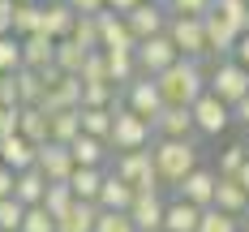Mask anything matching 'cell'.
Segmentation results:
<instances>
[{
  "label": "cell",
  "instance_id": "18",
  "mask_svg": "<svg viewBox=\"0 0 249 232\" xmlns=\"http://www.w3.org/2000/svg\"><path fill=\"white\" fill-rule=\"evenodd\" d=\"M56 65V39L52 35H26L22 39V69H35V73H48Z\"/></svg>",
  "mask_w": 249,
  "mask_h": 232
},
{
  "label": "cell",
  "instance_id": "42",
  "mask_svg": "<svg viewBox=\"0 0 249 232\" xmlns=\"http://www.w3.org/2000/svg\"><path fill=\"white\" fill-rule=\"evenodd\" d=\"M99 82H112V73H107L103 52H90V56H86V65H82V86H99Z\"/></svg>",
  "mask_w": 249,
  "mask_h": 232
},
{
  "label": "cell",
  "instance_id": "46",
  "mask_svg": "<svg viewBox=\"0 0 249 232\" xmlns=\"http://www.w3.org/2000/svg\"><path fill=\"white\" fill-rule=\"evenodd\" d=\"M0 107H22V99H18V77L13 73H0Z\"/></svg>",
  "mask_w": 249,
  "mask_h": 232
},
{
  "label": "cell",
  "instance_id": "17",
  "mask_svg": "<svg viewBox=\"0 0 249 232\" xmlns=\"http://www.w3.org/2000/svg\"><path fill=\"white\" fill-rule=\"evenodd\" d=\"M163 215H168L163 194H138L133 206H129V219L138 224V232H163Z\"/></svg>",
  "mask_w": 249,
  "mask_h": 232
},
{
  "label": "cell",
  "instance_id": "26",
  "mask_svg": "<svg viewBox=\"0 0 249 232\" xmlns=\"http://www.w3.org/2000/svg\"><path fill=\"white\" fill-rule=\"evenodd\" d=\"M103 177H107V168H73V177H69L73 198H77V202H99Z\"/></svg>",
  "mask_w": 249,
  "mask_h": 232
},
{
  "label": "cell",
  "instance_id": "8",
  "mask_svg": "<svg viewBox=\"0 0 249 232\" xmlns=\"http://www.w3.org/2000/svg\"><path fill=\"white\" fill-rule=\"evenodd\" d=\"M39 107H48V112L82 107V77H69V73H60V69L52 65L48 73H43V103H39Z\"/></svg>",
  "mask_w": 249,
  "mask_h": 232
},
{
  "label": "cell",
  "instance_id": "12",
  "mask_svg": "<svg viewBox=\"0 0 249 232\" xmlns=\"http://www.w3.org/2000/svg\"><path fill=\"white\" fill-rule=\"evenodd\" d=\"M35 168H39L52 185H65V180L73 177L77 163H73V151H69L65 142H43V146H39V159H35Z\"/></svg>",
  "mask_w": 249,
  "mask_h": 232
},
{
  "label": "cell",
  "instance_id": "53",
  "mask_svg": "<svg viewBox=\"0 0 249 232\" xmlns=\"http://www.w3.org/2000/svg\"><path fill=\"white\" fill-rule=\"evenodd\" d=\"M138 4H142V0H107V9H112V13H133V9H138Z\"/></svg>",
  "mask_w": 249,
  "mask_h": 232
},
{
  "label": "cell",
  "instance_id": "52",
  "mask_svg": "<svg viewBox=\"0 0 249 232\" xmlns=\"http://www.w3.org/2000/svg\"><path fill=\"white\" fill-rule=\"evenodd\" d=\"M232 60H241V65L249 69V30L241 35V39H236V52H232Z\"/></svg>",
  "mask_w": 249,
  "mask_h": 232
},
{
  "label": "cell",
  "instance_id": "13",
  "mask_svg": "<svg viewBox=\"0 0 249 232\" xmlns=\"http://www.w3.org/2000/svg\"><path fill=\"white\" fill-rule=\"evenodd\" d=\"M99 52H138V39L121 13L103 9L99 13Z\"/></svg>",
  "mask_w": 249,
  "mask_h": 232
},
{
  "label": "cell",
  "instance_id": "5",
  "mask_svg": "<svg viewBox=\"0 0 249 232\" xmlns=\"http://www.w3.org/2000/svg\"><path fill=\"white\" fill-rule=\"evenodd\" d=\"M112 151H146L150 142H155V129H150L146 116H138V112H129L124 103H116V116H112Z\"/></svg>",
  "mask_w": 249,
  "mask_h": 232
},
{
  "label": "cell",
  "instance_id": "33",
  "mask_svg": "<svg viewBox=\"0 0 249 232\" xmlns=\"http://www.w3.org/2000/svg\"><path fill=\"white\" fill-rule=\"evenodd\" d=\"M112 116H116V107H82V133L112 138Z\"/></svg>",
  "mask_w": 249,
  "mask_h": 232
},
{
  "label": "cell",
  "instance_id": "48",
  "mask_svg": "<svg viewBox=\"0 0 249 232\" xmlns=\"http://www.w3.org/2000/svg\"><path fill=\"white\" fill-rule=\"evenodd\" d=\"M13 4L18 0H0V35H13Z\"/></svg>",
  "mask_w": 249,
  "mask_h": 232
},
{
  "label": "cell",
  "instance_id": "22",
  "mask_svg": "<svg viewBox=\"0 0 249 232\" xmlns=\"http://www.w3.org/2000/svg\"><path fill=\"white\" fill-rule=\"evenodd\" d=\"M73 26H77V13L69 9V0H43V35L69 39Z\"/></svg>",
  "mask_w": 249,
  "mask_h": 232
},
{
  "label": "cell",
  "instance_id": "15",
  "mask_svg": "<svg viewBox=\"0 0 249 232\" xmlns=\"http://www.w3.org/2000/svg\"><path fill=\"white\" fill-rule=\"evenodd\" d=\"M150 129H155V138H198L194 112L180 107V103H163V112L150 121Z\"/></svg>",
  "mask_w": 249,
  "mask_h": 232
},
{
  "label": "cell",
  "instance_id": "4",
  "mask_svg": "<svg viewBox=\"0 0 249 232\" xmlns=\"http://www.w3.org/2000/svg\"><path fill=\"white\" fill-rule=\"evenodd\" d=\"M206 90H211V95H219L224 103H232V107H236L241 99H249V69L241 65V60L224 56V60H215V65H211Z\"/></svg>",
  "mask_w": 249,
  "mask_h": 232
},
{
  "label": "cell",
  "instance_id": "44",
  "mask_svg": "<svg viewBox=\"0 0 249 232\" xmlns=\"http://www.w3.org/2000/svg\"><path fill=\"white\" fill-rule=\"evenodd\" d=\"M22 232H56V219H52V211H48V206H26Z\"/></svg>",
  "mask_w": 249,
  "mask_h": 232
},
{
  "label": "cell",
  "instance_id": "57",
  "mask_svg": "<svg viewBox=\"0 0 249 232\" xmlns=\"http://www.w3.org/2000/svg\"><path fill=\"white\" fill-rule=\"evenodd\" d=\"M241 142H245V155H249V133H245V138H241Z\"/></svg>",
  "mask_w": 249,
  "mask_h": 232
},
{
  "label": "cell",
  "instance_id": "21",
  "mask_svg": "<svg viewBox=\"0 0 249 232\" xmlns=\"http://www.w3.org/2000/svg\"><path fill=\"white\" fill-rule=\"evenodd\" d=\"M215 206L228 211V215H236V219H245L249 215V189L236 177H219V185H215Z\"/></svg>",
  "mask_w": 249,
  "mask_h": 232
},
{
  "label": "cell",
  "instance_id": "29",
  "mask_svg": "<svg viewBox=\"0 0 249 232\" xmlns=\"http://www.w3.org/2000/svg\"><path fill=\"white\" fill-rule=\"evenodd\" d=\"M99 224V202H73L69 215L56 219V232H95Z\"/></svg>",
  "mask_w": 249,
  "mask_h": 232
},
{
  "label": "cell",
  "instance_id": "38",
  "mask_svg": "<svg viewBox=\"0 0 249 232\" xmlns=\"http://www.w3.org/2000/svg\"><path fill=\"white\" fill-rule=\"evenodd\" d=\"M215 13H219L228 26H236L241 35L249 30V0H215Z\"/></svg>",
  "mask_w": 249,
  "mask_h": 232
},
{
  "label": "cell",
  "instance_id": "28",
  "mask_svg": "<svg viewBox=\"0 0 249 232\" xmlns=\"http://www.w3.org/2000/svg\"><path fill=\"white\" fill-rule=\"evenodd\" d=\"M18 133L30 138L35 146H43V142L52 138V116H48V107H39V103H35V107H22V125H18Z\"/></svg>",
  "mask_w": 249,
  "mask_h": 232
},
{
  "label": "cell",
  "instance_id": "47",
  "mask_svg": "<svg viewBox=\"0 0 249 232\" xmlns=\"http://www.w3.org/2000/svg\"><path fill=\"white\" fill-rule=\"evenodd\" d=\"M22 125V107H0V138H13Z\"/></svg>",
  "mask_w": 249,
  "mask_h": 232
},
{
  "label": "cell",
  "instance_id": "36",
  "mask_svg": "<svg viewBox=\"0 0 249 232\" xmlns=\"http://www.w3.org/2000/svg\"><path fill=\"white\" fill-rule=\"evenodd\" d=\"M245 142H228L224 151H219V159H215V172H219V177H236V172H241V168H245Z\"/></svg>",
  "mask_w": 249,
  "mask_h": 232
},
{
  "label": "cell",
  "instance_id": "34",
  "mask_svg": "<svg viewBox=\"0 0 249 232\" xmlns=\"http://www.w3.org/2000/svg\"><path fill=\"white\" fill-rule=\"evenodd\" d=\"M18 99L22 107H35V103H43V73H35V69H18Z\"/></svg>",
  "mask_w": 249,
  "mask_h": 232
},
{
  "label": "cell",
  "instance_id": "9",
  "mask_svg": "<svg viewBox=\"0 0 249 232\" xmlns=\"http://www.w3.org/2000/svg\"><path fill=\"white\" fill-rule=\"evenodd\" d=\"M121 103L129 107V112H138V116H146V121H155L159 112H163V90H159V82L146 73H138L129 86L121 90Z\"/></svg>",
  "mask_w": 249,
  "mask_h": 232
},
{
  "label": "cell",
  "instance_id": "41",
  "mask_svg": "<svg viewBox=\"0 0 249 232\" xmlns=\"http://www.w3.org/2000/svg\"><path fill=\"white\" fill-rule=\"evenodd\" d=\"M26 206L18 198H0V232H22Z\"/></svg>",
  "mask_w": 249,
  "mask_h": 232
},
{
  "label": "cell",
  "instance_id": "55",
  "mask_svg": "<svg viewBox=\"0 0 249 232\" xmlns=\"http://www.w3.org/2000/svg\"><path fill=\"white\" fill-rule=\"evenodd\" d=\"M241 232H249V215H245V219H241Z\"/></svg>",
  "mask_w": 249,
  "mask_h": 232
},
{
  "label": "cell",
  "instance_id": "54",
  "mask_svg": "<svg viewBox=\"0 0 249 232\" xmlns=\"http://www.w3.org/2000/svg\"><path fill=\"white\" fill-rule=\"evenodd\" d=\"M236 180H241V185H245V189H249V159H245V168L236 172Z\"/></svg>",
  "mask_w": 249,
  "mask_h": 232
},
{
  "label": "cell",
  "instance_id": "56",
  "mask_svg": "<svg viewBox=\"0 0 249 232\" xmlns=\"http://www.w3.org/2000/svg\"><path fill=\"white\" fill-rule=\"evenodd\" d=\"M150 4H163V9H168V4H172V0H150Z\"/></svg>",
  "mask_w": 249,
  "mask_h": 232
},
{
  "label": "cell",
  "instance_id": "11",
  "mask_svg": "<svg viewBox=\"0 0 249 232\" xmlns=\"http://www.w3.org/2000/svg\"><path fill=\"white\" fill-rule=\"evenodd\" d=\"M215 185H219V172H215V168H206V163H198V168H194L189 177L180 180V185H176L172 194L206 211V206H215Z\"/></svg>",
  "mask_w": 249,
  "mask_h": 232
},
{
  "label": "cell",
  "instance_id": "1",
  "mask_svg": "<svg viewBox=\"0 0 249 232\" xmlns=\"http://www.w3.org/2000/svg\"><path fill=\"white\" fill-rule=\"evenodd\" d=\"M150 159H155V172L163 180V189H176L202 163V146H198V138H155Z\"/></svg>",
  "mask_w": 249,
  "mask_h": 232
},
{
  "label": "cell",
  "instance_id": "16",
  "mask_svg": "<svg viewBox=\"0 0 249 232\" xmlns=\"http://www.w3.org/2000/svg\"><path fill=\"white\" fill-rule=\"evenodd\" d=\"M69 151H73L77 168H112V155H116L107 138H90V133H77L69 142Z\"/></svg>",
  "mask_w": 249,
  "mask_h": 232
},
{
  "label": "cell",
  "instance_id": "25",
  "mask_svg": "<svg viewBox=\"0 0 249 232\" xmlns=\"http://www.w3.org/2000/svg\"><path fill=\"white\" fill-rule=\"evenodd\" d=\"M198 224H202V206L185 202V198H172V202H168L163 232H198Z\"/></svg>",
  "mask_w": 249,
  "mask_h": 232
},
{
  "label": "cell",
  "instance_id": "19",
  "mask_svg": "<svg viewBox=\"0 0 249 232\" xmlns=\"http://www.w3.org/2000/svg\"><path fill=\"white\" fill-rule=\"evenodd\" d=\"M202 22H206V48H211V56H215V60H224V56H232V52H236V39H241V30H236V26H228L215 9H211Z\"/></svg>",
  "mask_w": 249,
  "mask_h": 232
},
{
  "label": "cell",
  "instance_id": "45",
  "mask_svg": "<svg viewBox=\"0 0 249 232\" xmlns=\"http://www.w3.org/2000/svg\"><path fill=\"white\" fill-rule=\"evenodd\" d=\"M215 9V0H172L168 13H185V18H206Z\"/></svg>",
  "mask_w": 249,
  "mask_h": 232
},
{
  "label": "cell",
  "instance_id": "24",
  "mask_svg": "<svg viewBox=\"0 0 249 232\" xmlns=\"http://www.w3.org/2000/svg\"><path fill=\"white\" fill-rule=\"evenodd\" d=\"M48 185L52 180L39 172V168H26V172H18V185H13V198L22 206H43V198H48Z\"/></svg>",
  "mask_w": 249,
  "mask_h": 232
},
{
  "label": "cell",
  "instance_id": "6",
  "mask_svg": "<svg viewBox=\"0 0 249 232\" xmlns=\"http://www.w3.org/2000/svg\"><path fill=\"white\" fill-rule=\"evenodd\" d=\"M168 39L176 43V52H180L185 60H211V48H206V22H202V18L172 13V18H168Z\"/></svg>",
  "mask_w": 249,
  "mask_h": 232
},
{
  "label": "cell",
  "instance_id": "35",
  "mask_svg": "<svg viewBox=\"0 0 249 232\" xmlns=\"http://www.w3.org/2000/svg\"><path fill=\"white\" fill-rule=\"evenodd\" d=\"M69 39L82 43V48H90V52H99V13H77V26H73Z\"/></svg>",
  "mask_w": 249,
  "mask_h": 232
},
{
  "label": "cell",
  "instance_id": "32",
  "mask_svg": "<svg viewBox=\"0 0 249 232\" xmlns=\"http://www.w3.org/2000/svg\"><path fill=\"white\" fill-rule=\"evenodd\" d=\"M52 116V138L48 142H73L77 133H82V107H69V112H48Z\"/></svg>",
  "mask_w": 249,
  "mask_h": 232
},
{
  "label": "cell",
  "instance_id": "39",
  "mask_svg": "<svg viewBox=\"0 0 249 232\" xmlns=\"http://www.w3.org/2000/svg\"><path fill=\"white\" fill-rule=\"evenodd\" d=\"M73 189H69V180H65V185H48V198H43V206H48L52 211V219H60V215H69V211H73Z\"/></svg>",
  "mask_w": 249,
  "mask_h": 232
},
{
  "label": "cell",
  "instance_id": "51",
  "mask_svg": "<svg viewBox=\"0 0 249 232\" xmlns=\"http://www.w3.org/2000/svg\"><path fill=\"white\" fill-rule=\"evenodd\" d=\"M232 125H241V129L249 133V99H241L236 107H232Z\"/></svg>",
  "mask_w": 249,
  "mask_h": 232
},
{
  "label": "cell",
  "instance_id": "31",
  "mask_svg": "<svg viewBox=\"0 0 249 232\" xmlns=\"http://www.w3.org/2000/svg\"><path fill=\"white\" fill-rule=\"evenodd\" d=\"M86 56H90V48H82V43H73V39H56V69H60V73L82 77Z\"/></svg>",
  "mask_w": 249,
  "mask_h": 232
},
{
  "label": "cell",
  "instance_id": "50",
  "mask_svg": "<svg viewBox=\"0 0 249 232\" xmlns=\"http://www.w3.org/2000/svg\"><path fill=\"white\" fill-rule=\"evenodd\" d=\"M69 9H73V13H103L107 0H69Z\"/></svg>",
  "mask_w": 249,
  "mask_h": 232
},
{
  "label": "cell",
  "instance_id": "37",
  "mask_svg": "<svg viewBox=\"0 0 249 232\" xmlns=\"http://www.w3.org/2000/svg\"><path fill=\"white\" fill-rule=\"evenodd\" d=\"M198 232H241V219L228 215V211H219V206H206V211H202Z\"/></svg>",
  "mask_w": 249,
  "mask_h": 232
},
{
  "label": "cell",
  "instance_id": "40",
  "mask_svg": "<svg viewBox=\"0 0 249 232\" xmlns=\"http://www.w3.org/2000/svg\"><path fill=\"white\" fill-rule=\"evenodd\" d=\"M18 69H22V39L0 35V73H18Z\"/></svg>",
  "mask_w": 249,
  "mask_h": 232
},
{
  "label": "cell",
  "instance_id": "27",
  "mask_svg": "<svg viewBox=\"0 0 249 232\" xmlns=\"http://www.w3.org/2000/svg\"><path fill=\"white\" fill-rule=\"evenodd\" d=\"M43 30V0H18L13 4V35L26 39V35H39Z\"/></svg>",
  "mask_w": 249,
  "mask_h": 232
},
{
  "label": "cell",
  "instance_id": "7",
  "mask_svg": "<svg viewBox=\"0 0 249 232\" xmlns=\"http://www.w3.org/2000/svg\"><path fill=\"white\" fill-rule=\"evenodd\" d=\"M194 129H198V138H224L228 129H232V103H224L219 95H198L194 99Z\"/></svg>",
  "mask_w": 249,
  "mask_h": 232
},
{
  "label": "cell",
  "instance_id": "23",
  "mask_svg": "<svg viewBox=\"0 0 249 232\" xmlns=\"http://www.w3.org/2000/svg\"><path fill=\"white\" fill-rule=\"evenodd\" d=\"M133 198H138V189H133L129 180H121L112 168H107L103 189H99V211H129V206H133Z\"/></svg>",
  "mask_w": 249,
  "mask_h": 232
},
{
  "label": "cell",
  "instance_id": "2",
  "mask_svg": "<svg viewBox=\"0 0 249 232\" xmlns=\"http://www.w3.org/2000/svg\"><path fill=\"white\" fill-rule=\"evenodd\" d=\"M211 65H215V56L211 60H176L168 65L163 73L155 77L159 82V90H163V103H180V107H194L198 95H206V77H211Z\"/></svg>",
  "mask_w": 249,
  "mask_h": 232
},
{
  "label": "cell",
  "instance_id": "3",
  "mask_svg": "<svg viewBox=\"0 0 249 232\" xmlns=\"http://www.w3.org/2000/svg\"><path fill=\"white\" fill-rule=\"evenodd\" d=\"M112 172L121 180H129L138 194H163V180L155 172V159H150V146L146 151H116L112 155Z\"/></svg>",
  "mask_w": 249,
  "mask_h": 232
},
{
  "label": "cell",
  "instance_id": "10",
  "mask_svg": "<svg viewBox=\"0 0 249 232\" xmlns=\"http://www.w3.org/2000/svg\"><path fill=\"white\" fill-rule=\"evenodd\" d=\"M133 56H138V69H142L146 77H159L168 65L180 60V52H176V43L168 39V30H163V35H155V39H142Z\"/></svg>",
  "mask_w": 249,
  "mask_h": 232
},
{
  "label": "cell",
  "instance_id": "43",
  "mask_svg": "<svg viewBox=\"0 0 249 232\" xmlns=\"http://www.w3.org/2000/svg\"><path fill=\"white\" fill-rule=\"evenodd\" d=\"M95 232H138V224L129 219V211H99Z\"/></svg>",
  "mask_w": 249,
  "mask_h": 232
},
{
  "label": "cell",
  "instance_id": "30",
  "mask_svg": "<svg viewBox=\"0 0 249 232\" xmlns=\"http://www.w3.org/2000/svg\"><path fill=\"white\" fill-rule=\"evenodd\" d=\"M103 60H107V73H112V86H116V90H124L133 77L142 73L133 52H103Z\"/></svg>",
  "mask_w": 249,
  "mask_h": 232
},
{
  "label": "cell",
  "instance_id": "20",
  "mask_svg": "<svg viewBox=\"0 0 249 232\" xmlns=\"http://www.w3.org/2000/svg\"><path fill=\"white\" fill-rule=\"evenodd\" d=\"M35 159H39V146H35L30 138H22V133L0 138V163H4V168L26 172V168H35Z\"/></svg>",
  "mask_w": 249,
  "mask_h": 232
},
{
  "label": "cell",
  "instance_id": "49",
  "mask_svg": "<svg viewBox=\"0 0 249 232\" xmlns=\"http://www.w3.org/2000/svg\"><path fill=\"white\" fill-rule=\"evenodd\" d=\"M13 185H18V172L0 163V198H13Z\"/></svg>",
  "mask_w": 249,
  "mask_h": 232
},
{
  "label": "cell",
  "instance_id": "14",
  "mask_svg": "<svg viewBox=\"0 0 249 232\" xmlns=\"http://www.w3.org/2000/svg\"><path fill=\"white\" fill-rule=\"evenodd\" d=\"M168 9L163 4H150V0H142L133 13H124V22H129V30H133V39L142 43V39H155V35H163L168 30Z\"/></svg>",
  "mask_w": 249,
  "mask_h": 232
}]
</instances>
